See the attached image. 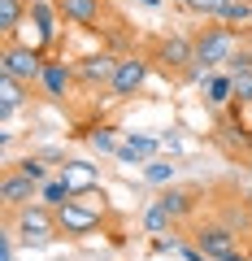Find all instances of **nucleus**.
Returning a JSON list of instances; mask_svg holds the SVG:
<instances>
[{"instance_id": "nucleus-22", "label": "nucleus", "mask_w": 252, "mask_h": 261, "mask_svg": "<svg viewBox=\"0 0 252 261\" xmlns=\"http://www.w3.org/2000/svg\"><path fill=\"white\" fill-rule=\"evenodd\" d=\"M144 178H148V183H165V178H174V166H170V161H148Z\"/></svg>"}, {"instance_id": "nucleus-24", "label": "nucleus", "mask_w": 252, "mask_h": 261, "mask_svg": "<svg viewBox=\"0 0 252 261\" xmlns=\"http://www.w3.org/2000/svg\"><path fill=\"white\" fill-rule=\"evenodd\" d=\"M248 18H252L248 5H243V0H231V5L222 9V18H217V22H248Z\"/></svg>"}, {"instance_id": "nucleus-23", "label": "nucleus", "mask_w": 252, "mask_h": 261, "mask_svg": "<svg viewBox=\"0 0 252 261\" xmlns=\"http://www.w3.org/2000/svg\"><path fill=\"white\" fill-rule=\"evenodd\" d=\"M187 5H191L196 13H205V18H222V9L231 5V0H187Z\"/></svg>"}, {"instance_id": "nucleus-8", "label": "nucleus", "mask_w": 252, "mask_h": 261, "mask_svg": "<svg viewBox=\"0 0 252 261\" xmlns=\"http://www.w3.org/2000/svg\"><path fill=\"white\" fill-rule=\"evenodd\" d=\"M118 61L122 57H109V53H96V57H83V61L74 65V74L83 79V83H113V74H118Z\"/></svg>"}, {"instance_id": "nucleus-19", "label": "nucleus", "mask_w": 252, "mask_h": 261, "mask_svg": "<svg viewBox=\"0 0 252 261\" xmlns=\"http://www.w3.org/2000/svg\"><path fill=\"white\" fill-rule=\"evenodd\" d=\"M70 196H74V192H70L61 178H48V183H44V205H52V209H57V205H66Z\"/></svg>"}, {"instance_id": "nucleus-21", "label": "nucleus", "mask_w": 252, "mask_h": 261, "mask_svg": "<svg viewBox=\"0 0 252 261\" xmlns=\"http://www.w3.org/2000/svg\"><path fill=\"white\" fill-rule=\"evenodd\" d=\"M231 83H235V100L252 105V70H239V74H231Z\"/></svg>"}, {"instance_id": "nucleus-2", "label": "nucleus", "mask_w": 252, "mask_h": 261, "mask_svg": "<svg viewBox=\"0 0 252 261\" xmlns=\"http://www.w3.org/2000/svg\"><path fill=\"white\" fill-rule=\"evenodd\" d=\"M44 57H39V48H31V44H5V53H0V74H9V79H18V83H39L44 79Z\"/></svg>"}, {"instance_id": "nucleus-13", "label": "nucleus", "mask_w": 252, "mask_h": 261, "mask_svg": "<svg viewBox=\"0 0 252 261\" xmlns=\"http://www.w3.org/2000/svg\"><path fill=\"white\" fill-rule=\"evenodd\" d=\"M70 74H74V70H66L61 61H48V65H44V79H39V83H44V92H48V96H66Z\"/></svg>"}, {"instance_id": "nucleus-28", "label": "nucleus", "mask_w": 252, "mask_h": 261, "mask_svg": "<svg viewBox=\"0 0 252 261\" xmlns=\"http://www.w3.org/2000/svg\"><path fill=\"white\" fill-rule=\"evenodd\" d=\"M239 70H252V57L248 53H235L231 57V74H239Z\"/></svg>"}, {"instance_id": "nucleus-30", "label": "nucleus", "mask_w": 252, "mask_h": 261, "mask_svg": "<svg viewBox=\"0 0 252 261\" xmlns=\"http://www.w3.org/2000/svg\"><path fill=\"white\" fill-rule=\"evenodd\" d=\"M226 261H248V257H226Z\"/></svg>"}, {"instance_id": "nucleus-29", "label": "nucleus", "mask_w": 252, "mask_h": 261, "mask_svg": "<svg viewBox=\"0 0 252 261\" xmlns=\"http://www.w3.org/2000/svg\"><path fill=\"white\" fill-rule=\"evenodd\" d=\"M139 5H148V9H157V5H161V0H139Z\"/></svg>"}, {"instance_id": "nucleus-18", "label": "nucleus", "mask_w": 252, "mask_h": 261, "mask_svg": "<svg viewBox=\"0 0 252 261\" xmlns=\"http://www.w3.org/2000/svg\"><path fill=\"white\" fill-rule=\"evenodd\" d=\"M161 205L170 209V218H183V214H191V192H165Z\"/></svg>"}, {"instance_id": "nucleus-11", "label": "nucleus", "mask_w": 252, "mask_h": 261, "mask_svg": "<svg viewBox=\"0 0 252 261\" xmlns=\"http://www.w3.org/2000/svg\"><path fill=\"white\" fill-rule=\"evenodd\" d=\"M57 13L78 27H96L100 22V0H57Z\"/></svg>"}, {"instance_id": "nucleus-10", "label": "nucleus", "mask_w": 252, "mask_h": 261, "mask_svg": "<svg viewBox=\"0 0 252 261\" xmlns=\"http://www.w3.org/2000/svg\"><path fill=\"white\" fill-rule=\"evenodd\" d=\"M161 61H165L170 70H191V61H196V39L170 35L165 44H161Z\"/></svg>"}, {"instance_id": "nucleus-3", "label": "nucleus", "mask_w": 252, "mask_h": 261, "mask_svg": "<svg viewBox=\"0 0 252 261\" xmlns=\"http://www.w3.org/2000/svg\"><path fill=\"white\" fill-rule=\"evenodd\" d=\"M235 57V31L231 27H205L196 35V65L213 74V65H231Z\"/></svg>"}, {"instance_id": "nucleus-25", "label": "nucleus", "mask_w": 252, "mask_h": 261, "mask_svg": "<svg viewBox=\"0 0 252 261\" xmlns=\"http://www.w3.org/2000/svg\"><path fill=\"white\" fill-rule=\"evenodd\" d=\"M92 144H96V148H100V152H118V148H122V144H118V135H113V130H96V135H92Z\"/></svg>"}, {"instance_id": "nucleus-15", "label": "nucleus", "mask_w": 252, "mask_h": 261, "mask_svg": "<svg viewBox=\"0 0 252 261\" xmlns=\"http://www.w3.org/2000/svg\"><path fill=\"white\" fill-rule=\"evenodd\" d=\"M152 148H157L152 140H144V135H131V140H126V144L118 148V157H122V161H144Z\"/></svg>"}, {"instance_id": "nucleus-6", "label": "nucleus", "mask_w": 252, "mask_h": 261, "mask_svg": "<svg viewBox=\"0 0 252 261\" xmlns=\"http://www.w3.org/2000/svg\"><path fill=\"white\" fill-rule=\"evenodd\" d=\"M35 196H44V183L26 178L22 170H18V174H5V183H0V200H5V209L35 205Z\"/></svg>"}, {"instance_id": "nucleus-7", "label": "nucleus", "mask_w": 252, "mask_h": 261, "mask_svg": "<svg viewBox=\"0 0 252 261\" xmlns=\"http://www.w3.org/2000/svg\"><path fill=\"white\" fill-rule=\"evenodd\" d=\"M196 244H200V252L213 257V261H226V257L239 252V240H235V231H226V226H205V231L196 235Z\"/></svg>"}, {"instance_id": "nucleus-5", "label": "nucleus", "mask_w": 252, "mask_h": 261, "mask_svg": "<svg viewBox=\"0 0 252 261\" xmlns=\"http://www.w3.org/2000/svg\"><path fill=\"white\" fill-rule=\"evenodd\" d=\"M144 83H148V61H144V57H122V61H118V74H113V83H109V92L122 100V96H135Z\"/></svg>"}, {"instance_id": "nucleus-31", "label": "nucleus", "mask_w": 252, "mask_h": 261, "mask_svg": "<svg viewBox=\"0 0 252 261\" xmlns=\"http://www.w3.org/2000/svg\"><path fill=\"white\" fill-rule=\"evenodd\" d=\"M183 5H187V0H183Z\"/></svg>"}, {"instance_id": "nucleus-27", "label": "nucleus", "mask_w": 252, "mask_h": 261, "mask_svg": "<svg viewBox=\"0 0 252 261\" xmlns=\"http://www.w3.org/2000/svg\"><path fill=\"white\" fill-rule=\"evenodd\" d=\"M0 261H13V231L0 235Z\"/></svg>"}, {"instance_id": "nucleus-12", "label": "nucleus", "mask_w": 252, "mask_h": 261, "mask_svg": "<svg viewBox=\"0 0 252 261\" xmlns=\"http://www.w3.org/2000/svg\"><path fill=\"white\" fill-rule=\"evenodd\" d=\"M22 100H26V83L0 74V118H9L13 109H22Z\"/></svg>"}, {"instance_id": "nucleus-14", "label": "nucleus", "mask_w": 252, "mask_h": 261, "mask_svg": "<svg viewBox=\"0 0 252 261\" xmlns=\"http://www.w3.org/2000/svg\"><path fill=\"white\" fill-rule=\"evenodd\" d=\"M22 0H0V31H5V35H13V31L22 27Z\"/></svg>"}, {"instance_id": "nucleus-4", "label": "nucleus", "mask_w": 252, "mask_h": 261, "mask_svg": "<svg viewBox=\"0 0 252 261\" xmlns=\"http://www.w3.org/2000/svg\"><path fill=\"white\" fill-rule=\"evenodd\" d=\"M57 226H61V235H92L96 226H100V214L87 205H78V200H66V205H57Z\"/></svg>"}, {"instance_id": "nucleus-9", "label": "nucleus", "mask_w": 252, "mask_h": 261, "mask_svg": "<svg viewBox=\"0 0 252 261\" xmlns=\"http://www.w3.org/2000/svg\"><path fill=\"white\" fill-rule=\"evenodd\" d=\"M61 183L70 187V192H92V187H100V170L92 166V161H66L61 166Z\"/></svg>"}, {"instance_id": "nucleus-16", "label": "nucleus", "mask_w": 252, "mask_h": 261, "mask_svg": "<svg viewBox=\"0 0 252 261\" xmlns=\"http://www.w3.org/2000/svg\"><path fill=\"white\" fill-rule=\"evenodd\" d=\"M31 18H35V27H39V39H52L57 35V27H52V9H48L44 0H35V5H31Z\"/></svg>"}, {"instance_id": "nucleus-17", "label": "nucleus", "mask_w": 252, "mask_h": 261, "mask_svg": "<svg viewBox=\"0 0 252 261\" xmlns=\"http://www.w3.org/2000/svg\"><path fill=\"white\" fill-rule=\"evenodd\" d=\"M170 222H174V218H170V209L161 205V200H157V205L148 209V214H144V226H148L152 235H161V231H170Z\"/></svg>"}, {"instance_id": "nucleus-1", "label": "nucleus", "mask_w": 252, "mask_h": 261, "mask_svg": "<svg viewBox=\"0 0 252 261\" xmlns=\"http://www.w3.org/2000/svg\"><path fill=\"white\" fill-rule=\"evenodd\" d=\"M13 235H18L26 248H48V244L61 235L57 226V209L52 205H22L13 218Z\"/></svg>"}, {"instance_id": "nucleus-20", "label": "nucleus", "mask_w": 252, "mask_h": 261, "mask_svg": "<svg viewBox=\"0 0 252 261\" xmlns=\"http://www.w3.org/2000/svg\"><path fill=\"white\" fill-rule=\"evenodd\" d=\"M235 96V83L231 79H209V105H226Z\"/></svg>"}, {"instance_id": "nucleus-26", "label": "nucleus", "mask_w": 252, "mask_h": 261, "mask_svg": "<svg viewBox=\"0 0 252 261\" xmlns=\"http://www.w3.org/2000/svg\"><path fill=\"white\" fill-rule=\"evenodd\" d=\"M22 174H26V178H35V183H48V178H44V166H39V161H22Z\"/></svg>"}]
</instances>
